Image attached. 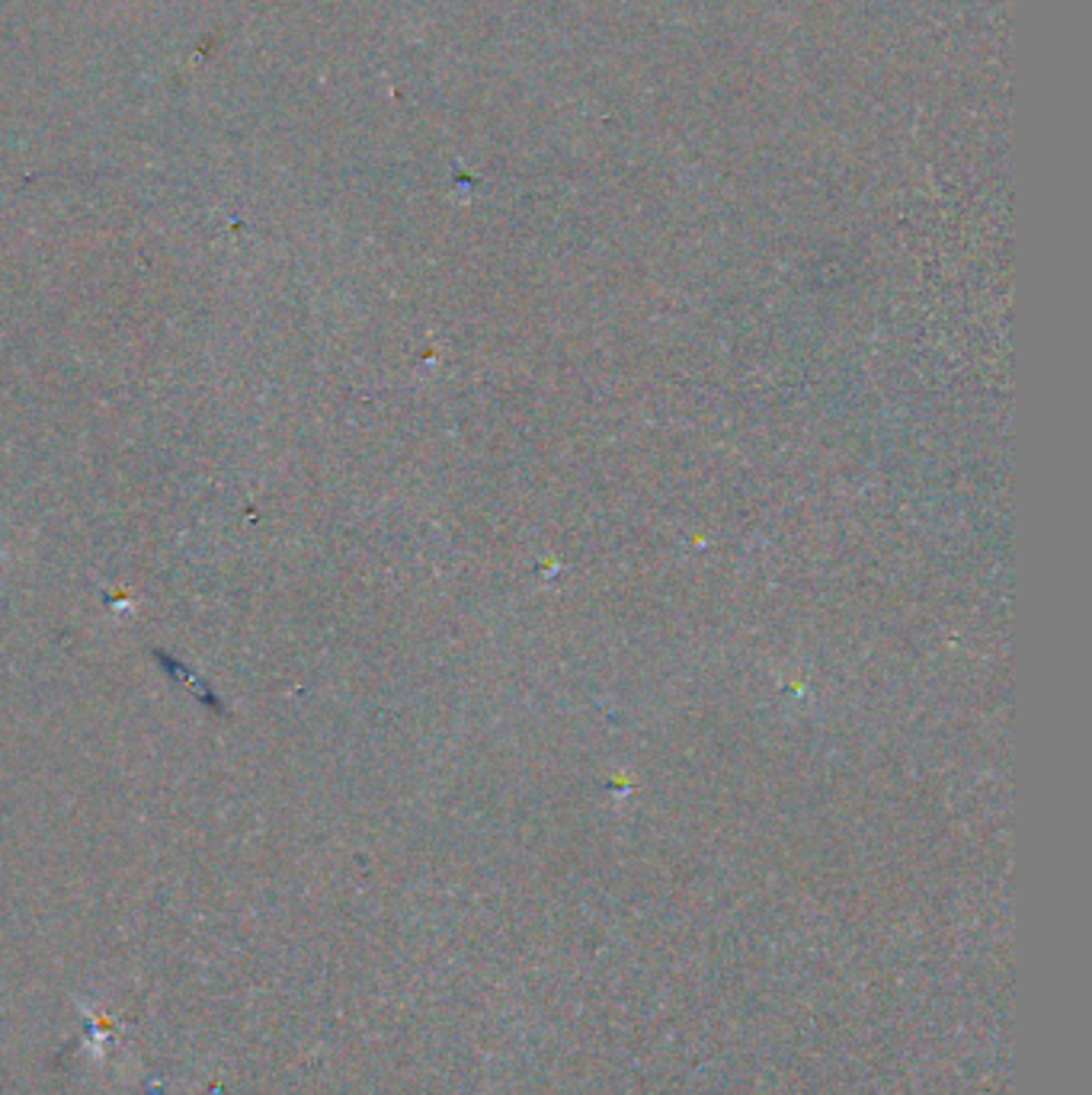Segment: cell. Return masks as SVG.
I'll return each instance as SVG.
<instances>
[{
	"label": "cell",
	"mask_w": 1092,
	"mask_h": 1095,
	"mask_svg": "<svg viewBox=\"0 0 1092 1095\" xmlns=\"http://www.w3.org/2000/svg\"><path fill=\"white\" fill-rule=\"evenodd\" d=\"M0 558H3V548H0Z\"/></svg>",
	"instance_id": "1"
}]
</instances>
